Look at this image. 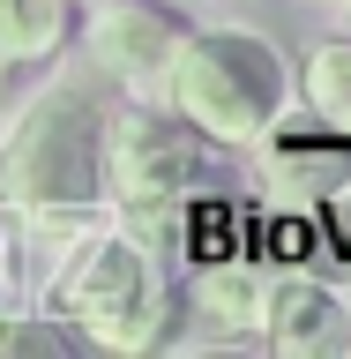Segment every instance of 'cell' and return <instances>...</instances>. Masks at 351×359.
I'll return each instance as SVG.
<instances>
[{"instance_id": "30bf717a", "label": "cell", "mask_w": 351, "mask_h": 359, "mask_svg": "<svg viewBox=\"0 0 351 359\" xmlns=\"http://www.w3.org/2000/svg\"><path fill=\"white\" fill-rule=\"evenodd\" d=\"M329 8H351V0H329Z\"/></svg>"}, {"instance_id": "9c48e42d", "label": "cell", "mask_w": 351, "mask_h": 359, "mask_svg": "<svg viewBox=\"0 0 351 359\" xmlns=\"http://www.w3.org/2000/svg\"><path fill=\"white\" fill-rule=\"evenodd\" d=\"M299 97H307V112L322 120V128L351 135V38H322L307 53V67H299Z\"/></svg>"}, {"instance_id": "7a4b0ae2", "label": "cell", "mask_w": 351, "mask_h": 359, "mask_svg": "<svg viewBox=\"0 0 351 359\" xmlns=\"http://www.w3.org/2000/svg\"><path fill=\"white\" fill-rule=\"evenodd\" d=\"M165 105L187 128H202L217 150L269 142L291 105V60L254 22H187L172 67H165Z\"/></svg>"}, {"instance_id": "52a82bcc", "label": "cell", "mask_w": 351, "mask_h": 359, "mask_svg": "<svg viewBox=\"0 0 351 359\" xmlns=\"http://www.w3.org/2000/svg\"><path fill=\"white\" fill-rule=\"evenodd\" d=\"M269 352H351V299L314 277H284L269 285V314H262Z\"/></svg>"}, {"instance_id": "ba28073f", "label": "cell", "mask_w": 351, "mask_h": 359, "mask_svg": "<svg viewBox=\"0 0 351 359\" xmlns=\"http://www.w3.org/2000/svg\"><path fill=\"white\" fill-rule=\"evenodd\" d=\"M269 269H254V262H209L195 277V307H202V322L217 337H262V314H269Z\"/></svg>"}, {"instance_id": "6da1fadb", "label": "cell", "mask_w": 351, "mask_h": 359, "mask_svg": "<svg viewBox=\"0 0 351 359\" xmlns=\"http://www.w3.org/2000/svg\"><path fill=\"white\" fill-rule=\"evenodd\" d=\"M112 105L75 75H45L0 120V202L15 217H90L105 202Z\"/></svg>"}, {"instance_id": "8992f818", "label": "cell", "mask_w": 351, "mask_h": 359, "mask_svg": "<svg viewBox=\"0 0 351 359\" xmlns=\"http://www.w3.org/2000/svg\"><path fill=\"white\" fill-rule=\"evenodd\" d=\"M75 0H0V120L22 105V90L45 83L53 60L75 45Z\"/></svg>"}, {"instance_id": "277c9868", "label": "cell", "mask_w": 351, "mask_h": 359, "mask_svg": "<svg viewBox=\"0 0 351 359\" xmlns=\"http://www.w3.org/2000/svg\"><path fill=\"white\" fill-rule=\"evenodd\" d=\"M45 314H60L83 344H105V352H157L172 337L179 299L165 255L142 247L128 224H112L60 262V277L45 285Z\"/></svg>"}, {"instance_id": "5b68a950", "label": "cell", "mask_w": 351, "mask_h": 359, "mask_svg": "<svg viewBox=\"0 0 351 359\" xmlns=\"http://www.w3.org/2000/svg\"><path fill=\"white\" fill-rule=\"evenodd\" d=\"M179 38H187V15L172 0H97L90 22H75L90 75L128 97H165V67H172Z\"/></svg>"}, {"instance_id": "3957f363", "label": "cell", "mask_w": 351, "mask_h": 359, "mask_svg": "<svg viewBox=\"0 0 351 359\" xmlns=\"http://www.w3.org/2000/svg\"><path fill=\"white\" fill-rule=\"evenodd\" d=\"M209 180H217V142L187 128L165 97H135L105 120V202L142 247L165 255L187 240V210Z\"/></svg>"}]
</instances>
